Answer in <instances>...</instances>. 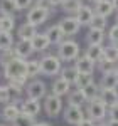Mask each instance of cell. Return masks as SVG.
<instances>
[{
	"instance_id": "obj_1",
	"label": "cell",
	"mask_w": 118,
	"mask_h": 126,
	"mask_svg": "<svg viewBox=\"0 0 118 126\" xmlns=\"http://www.w3.org/2000/svg\"><path fill=\"white\" fill-rule=\"evenodd\" d=\"M3 76H5L7 81L27 78V61L25 59H20V57L12 59L10 62H7L3 66Z\"/></svg>"
},
{
	"instance_id": "obj_2",
	"label": "cell",
	"mask_w": 118,
	"mask_h": 126,
	"mask_svg": "<svg viewBox=\"0 0 118 126\" xmlns=\"http://www.w3.org/2000/svg\"><path fill=\"white\" fill-rule=\"evenodd\" d=\"M81 54V47L76 40L66 39L64 42H61L58 46V57L62 62H71V61H76Z\"/></svg>"
},
{
	"instance_id": "obj_3",
	"label": "cell",
	"mask_w": 118,
	"mask_h": 126,
	"mask_svg": "<svg viewBox=\"0 0 118 126\" xmlns=\"http://www.w3.org/2000/svg\"><path fill=\"white\" fill-rule=\"evenodd\" d=\"M40 62V72L44 74V76H49V78H52V76H58V74H61V59L58 57V56H52V54H46V56H42V57L39 59Z\"/></svg>"
},
{
	"instance_id": "obj_4",
	"label": "cell",
	"mask_w": 118,
	"mask_h": 126,
	"mask_svg": "<svg viewBox=\"0 0 118 126\" xmlns=\"http://www.w3.org/2000/svg\"><path fill=\"white\" fill-rule=\"evenodd\" d=\"M86 113H88V118L93 119L95 123H103L105 118L108 116V108L105 106L99 99H95V101H89L88 103Z\"/></svg>"
},
{
	"instance_id": "obj_5",
	"label": "cell",
	"mask_w": 118,
	"mask_h": 126,
	"mask_svg": "<svg viewBox=\"0 0 118 126\" xmlns=\"http://www.w3.org/2000/svg\"><path fill=\"white\" fill-rule=\"evenodd\" d=\"M25 93H27V97L29 99H37V101H40V99H44V97L47 96V86L40 79H32L29 84L25 86Z\"/></svg>"
},
{
	"instance_id": "obj_6",
	"label": "cell",
	"mask_w": 118,
	"mask_h": 126,
	"mask_svg": "<svg viewBox=\"0 0 118 126\" xmlns=\"http://www.w3.org/2000/svg\"><path fill=\"white\" fill-rule=\"evenodd\" d=\"M44 111H46V114L49 118H56L61 114V111L64 109L62 106V97L59 96H54V94H47V96L44 97Z\"/></svg>"
},
{
	"instance_id": "obj_7",
	"label": "cell",
	"mask_w": 118,
	"mask_h": 126,
	"mask_svg": "<svg viewBox=\"0 0 118 126\" xmlns=\"http://www.w3.org/2000/svg\"><path fill=\"white\" fill-rule=\"evenodd\" d=\"M62 118H64V121L71 126H78L83 119H84V111H83V108H78V106H68L64 108V111H62Z\"/></svg>"
},
{
	"instance_id": "obj_8",
	"label": "cell",
	"mask_w": 118,
	"mask_h": 126,
	"mask_svg": "<svg viewBox=\"0 0 118 126\" xmlns=\"http://www.w3.org/2000/svg\"><path fill=\"white\" fill-rule=\"evenodd\" d=\"M51 12L49 10H44V9H39V7H30L29 12H27V15H25V22H29L32 25H36V27H39L42 25L46 20L49 19Z\"/></svg>"
},
{
	"instance_id": "obj_9",
	"label": "cell",
	"mask_w": 118,
	"mask_h": 126,
	"mask_svg": "<svg viewBox=\"0 0 118 126\" xmlns=\"http://www.w3.org/2000/svg\"><path fill=\"white\" fill-rule=\"evenodd\" d=\"M59 27H61V30L64 32V35H66V37H73V35H76V34L79 32L81 24H79V20L76 19L74 15H68V17L61 19Z\"/></svg>"
},
{
	"instance_id": "obj_10",
	"label": "cell",
	"mask_w": 118,
	"mask_h": 126,
	"mask_svg": "<svg viewBox=\"0 0 118 126\" xmlns=\"http://www.w3.org/2000/svg\"><path fill=\"white\" fill-rule=\"evenodd\" d=\"M40 109H42V106H40V101H37V99H29V97H27V99L20 104L22 114H27V116H30V118H36L40 113Z\"/></svg>"
},
{
	"instance_id": "obj_11",
	"label": "cell",
	"mask_w": 118,
	"mask_h": 126,
	"mask_svg": "<svg viewBox=\"0 0 118 126\" xmlns=\"http://www.w3.org/2000/svg\"><path fill=\"white\" fill-rule=\"evenodd\" d=\"M71 93V84H69L68 81H64V79L61 78H56L54 79V82H52V86H51V94H54V96H66Z\"/></svg>"
},
{
	"instance_id": "obj_12",
	"label": "cell",
	"mask_w": 118,
	"mask_h": 126,
	"mask_svg": "<svg viewBox=\"0 0 118 126\" xmlns=\"http://www.w3.org/2000/svg\"><path fill=\"white\" fill-rule=\"evenodd\" d=\"M95 66L96 64L91 59H88L86 56H79L74 61V67H76V71H78L79 74H93L95 72Z\"/></svg>"
},
{
	"instance_id": "obj_13",
	"label": "cell",
	"mask_w": 118,
	"mask_h": 126,
	"mask_svg": "<svg viewBox=\"0 0 118 126\" xmlns=\"http://www.w3.org/2000/svg\"><path fill=\"white\" fill-rule=\"evenodd\" d=\"M14 50H15V56L20 59H27L34 52V47H32V40H22L19 39L14 46Z\"/></svg>"
},
{
	"instance_id": "obj_14",
	"label": "cell",
	"mask_w": 118,
	"mask_h": 126,
	"mask_svg": "<svg viewBox=\"0 0 118 126\" xmlns=\"http://www.w3.org/2000/svg\"><path fill=\"white\" fill-rule=\"evenodd\" d=\"M46 35H47V39H49V42H51V46H59L61 42H64V32L61 30V27H59V24H54V25H51L49 29L44 32Z\"/></svg>"
},
{
	"instance_id": "obj_15",
	"label": "cell",
	"mask_w": 118,
	"mask_h": 126,
	"mask_svg": "<svg viewBox=\"0 0 118 126\" xmlns=\"http://www.w3.org/2000/svg\"><path fill=\"white\" fill-rule=\"evenodd\" d=\"M76 19L79 20V24L81 25H89V22L93 20V17H95V9L93 7H89V5H81L79 7V10L76 12V15H74Z\"/></svg>"
},
{
	"instance_id": "obj_16",
	"label": "cell",
	"mask_w": 118,
	"mask_h": 126,
	"mask_svg": "<svg viewBox=\"0 0 118 126\" xmlns=\"http://www.w3.org/2000/svg\"><path fill=\"white\" fill-rule=\"evenodd\" d=\"M99 87L101 89H118V72L111 71V72H105L99 81Z\"/></svg>"
},
{
	"instance_id": "obj_17",
	"label": "cell",
	"mask_w": 118,
	"mask_h": 126,
	"mask_svg": "<svg viewBox=\"0 0 118 126\" xmlns=\"http://www.w3.org/2000/svg\"><path fill=\"white\" fill-rule=\"evenodd\" d=\"M99 101L106 108H111L115 104H118V89H101Z\"/></svg>"
},
{
	"instance_id": "obj_18",
	"label": "cell",
	"mask_w": 118,
	"mask_h": 126,
	"mask_svg": "<svg viewBox=\"0 0 118 126\" xmlns=\"http://www.w3.org/2000/svg\"><path fill=\"white\" fill-rule=\"evenodd\" d=\"M17 34H19V39H22V40H32L39 32H37V27L36 25H32L29 22H24L19 29H17Z\"/></svg>"
},
{
	"instance_id": "obj_19",
	"label": "cell",
	"mask_w": 118,
	"mask_h": 126,
	"mask_svg": "<svg viewBox=\"0 0 118 126\" xmlns=\"http://www.w3.org/2000/svg\"><path fill=\"white\" fill-rule=\"evenodd\" d=\"M20 108L15 104V103H9V104H5V108L2 109V118L7 121V123H14L17 118L20 116Z\"/></svg>"
},
{
	"instance_id": "obj_20",
	"label": "cell",
	"mask_w": 118,
	"mask_h": 126,
	"mask_svg": "<svg viewBox=\"0 0 118 126\" xmlns=\"http://www.w3.org/2000/svg\"><path fill=\"white\" fill-rule=\"evenodd\" d=\"M84 56L88 59H91L95 64H96V62L99 64V62L105 59V46H88Z\"/></svg>"
},
{
	"instance_id": "obj_21",
	"label": "cell",
	"mask_w": 118,
	"mask_h": 126,
	"mask_svg": "<svg viewBox=\"0 0 118 126\" xmlns=\"http://www.w3.org/2000/svg\"><path fill=\"white\" fill-rule=\"evenodd\" d=\"M68 104L81 108V106H84V104H88V99H86L84 93H83L81 89H74L73 93L68 94Z\"/></svg>"
},
{
	"instance_id": "obj_22",
	"label": "cell",
	"mask_w": 118,
	"mask_h": 126,
	"mask_svg": "<svg viewBox=\"0 0 118 126\" xmlns=\"http://www.w3.org/2000/svg\"><path fill=\"white\" fill-rule=\"evenodd\" d=\"M105 40V30H96V29H89L86 34V42L88 46H103Z\"/></svg>"
},
{
	"instance_id": "obj_23",
	"label": "cell",
	"mask_w": 118,
	"mask_h": 126,
	"mask_svg": "<svg viewBox=\"0 0 118 126\" xmlns=\"http://www.w3.org/2000/svg\"><path fill=\"white\" fill-rule=\"evenodd\" d=\"M32 47H34V50H37V52L47 50V49L51 47V42H49V39H47V35L39 32V34L32 39Z\"/></svg>"
},
{
	"instance_id": "obj_24",
	"label": "cell",
	"mask_w": 118,
	"mask_h": 126,
	"mask_svg": "<svg viewBox=\"0 0 118 126\" xmlns=\"http://www.w3.org/2000/svg\"><path fill=\"white\" fill-rule=\"evenodd\" d=\"M113 12H115V7H113L111 0H103V2H99V3L95 5V14H98L101 17H106L108 19Z\"/></svg>"
},
{
	"instance_id": "obj_25",
	"label": "cell",
	"mask_w": 118,
	"mask_h": 126,
	"mask_svg": "<svg viewBox=\"0 0 118 126\" xmlns=\"http://www.w3.org/2000/svg\"><path fill=\"white\" fill-rule=\"evenodd\" d=\"M15 42H14V35L12 32H0V50H10L14 49Z\"/></svg>"
},
{
	"instance_id": "obj_26",
	"label": "cell",
	"mask_w": 118,
	"mask_h": 126,
	"mask_svg": "<svg viewBox=\"0 0 118 126\" xmlns=\"http://www.w3.org/2000/svg\"><path fill=\"white\" fill-rule=\"evenodd\" d=\"M0 12L3 15H14L15 12H19V7L15 0H0Z\"/></svg>"
},
{
	"instance_id": "obj_27",
	"label": "cell",
	"mask_w": 118,
	"mask_h": 126,
	"mask_svg": "<svg viewBox=\"0 0 118 126\" xmlns=\"http://www.w3.org/2000/svg\"><path fill=\"white\" fill-rule=\"evenodd\" d=\"M83 93H84V96H86V99H88V103H89V101L99 99V93H101V87H99V84L93 82V84H89L88 87H84V89H83Z\"/></svg>"
},
{
	"instance_id": "obj_28",
	"label": "cell",
	"mask_w": 118,
	"mask_h": 126,
	"mask_svg": "<svg viewBox=\"0 0 118 126\" xmlns=\"http://www.w3.org/2000/svg\"><path fill=\"white\" fill-rule=\"evenodd\" d=\"M78 76H79V72L76 71L74 66L62 67V71H61V78L64 79V81H68L69 84H74V82H76V79H78Z\"/></svg>"
},
{
	"instance_id": "obj_29",
	"label": "cell",
	"mask_w": 118,
	"mask_h": 126,
	"mask_svg": "<svg viewBox=\"0 0 118 126\" xmlns=\"http://www.w3.org/2000/svg\"><path fill=\"white\" fill-rule=\"evenodd\" d=\"M83 5L81 0H64V3L61 5V9L64 10L69 15H76V12L79 10V7Z\"/></svg>"
},
{
	"instance_id": "obj_30",
	"label": "cell",
	"mask_w": 118,
	"mask_h": 126,
	"mask_svg": "<svg viewBox=\"0 0 118 126\" xmlns=\"http://www.w3.org/2000/svg\"><path fill=\"white\" fill-rule=\"evenodd\" d=\"M15 29L14 15H2L0 17V32H12Z\"/></svg>"
},
{
	"instance_id": "obj_31",
	"label": "cell",
	"mask_w": 118,
	"mask_h": 126,
	"mask_svg": "<svg viewBox=\"0 0 118 126\" xmlns=\"http://www.w3.org/2000/svg\"><path fill=\"white\" fill-rule=\"evenodd\" d=\"M25 81H27V78H22V79H10L9 84L7 86L10 87V91H12V94L15 93V94H20L24 89H25Z\"/></svg>"
},
{
	"instance_id": "obj_32",
	"label": "cell",
	"mask_w": 118,
	"mask_h": 126,
	"mask_svg": "<svg viewBox=\"0 0 118 126\" xmlns=\"http://www.w3.org/2000/svg\"><path fill=\"white\" fill-rule=\"evenodd\" d=\"M95 82V78H93V74H79L78 79H76V82H74V86L76 89H84V87H88L89 84H93Z\"/></svg>"
},
{
	"instance_id": "obj_33",
	"label": "cell",
	"mask_w": 118,
	"mask_h": 126,
	"mask_svg": "<svg viewBox=\"0 0 118 126\" xmlns=\"http://www.w3.org/2000/svg\"><path fill=\"white\" fill-rule=\"evenodd\" d=\"M106 24H108L106 17H101V15H98V14H95V17H93V20L89 22L88 27L89 29H96V30H105Z\"/></svg>"
},
{
	"instance_id": "obj_34",
	"label": "cell",
	"mask_w": 118,
	"mask_h": 126,
	"mask_svg": "<svg viewBox=\"0 0 118 126\" xmlns=\"http://www.w3.org/2000/svg\"><path fill=\"white\" fill-rule=\"evenodd\" d=\"M42 74L40 72V62L39 59L37 61H27V78H36Z\"/></svg>"
},
{
	"instance_id": "obj_35",
	"label": "cell",
	"mask_w": 118,
	"mask_h": 126,
	"mask_svg": "<svg viewBox=\"0 0 118 126\" xmlns=\"http://www.w3.org/2000/svg\"><path fill=\"white\" fill-rule=\"evenodd\" d=\"M105 59L118 64V46H113V44L106 46L105 47Z\"/></svg>"
},
{
	"instance_id": "obj_36",
	"label": "cell",
	"mask_w": 118,
	"mask_h": 126,
	"mask_svg": "<svg viewBox=\"0 0 118 126\" xmlns=\"http://www.w3.org/2000/svg\"><path fill=\"white\" fill-rule=\"evenodd\" d=\"M36 118H30V116H27V114H22L20 113V116L12 123V126H36Z\"/></svg>"
},
{
	"instance_id": "obj_37",
	"label": "cell",
	"mask_w": 118,
	"mask_h": 126,
	"mask_svg": "<svg viewBox=\"0 0 118 126\" xmlns=\"http://www.w3.org/2000/svg\"><path fill=\"white\" fill-rule=\"evenodd\" d=\"M117 67H118V64L111 62V61H106V59H103V61L99 62V71H101V74L111 72V71H117Z\"/></svg>"
},
{
	"instance_id": "obj_38",
	"label": "cell",
	"mask_w": 118,
	"mask_h": 126,
	"mask_svg": "<svg viewBox=\"0 0 118 126\" xmlns=\"http://www.w3.org/2000/svg\"><path fill=\"white\" fill-rule=\"evenodd\" d=\"M10 99H12V91L9 86H0V103L3 104H9Z\"/></svg>"
},
{
	"instance_id": "obj_39",
	"label": "cell",
	"mask_w": 118,
	"mask_h": 126,
	"mask_svg": "<svg viewBox=\"0 0 118 126\" xmlns=\"http://www.w3.org/2000/svg\"><path fill=\"white\" fill-rule=\"evenodd\" d=\"M15 57H17V56H15V50H14V49H10V50H3L2 56H0V64L5 66L7 62H10L12 59H15Z\"/></svg>"
},
{
	"instance_id": "obj_40",
	"label": "cell",
	"mask_w": 118,
	"mask_h": 126,
	"mask_svg": "<svg viewBox=\"0 0 118 126\" xmlns=\"http://www.w3.org/2000/svg\"><path fill=\"white\" fill-rule=\"evenodd\" d=\"M108 39H110V44L113 46H118V24L111 25L108 30Z\"/></svg>"
},
{
	"instance_id": "obj_41",
	"label": "cell",
	"mask_w": 118,
	"mask_h": 126,
	"mask_svg": "<svg viewBox=\"0 0 118 126\" xmlns=\"http://www.w3.org/2000/svg\"><path fill=\"white\" fill-rule=\"evenodd\" d=\"M36 7L44 9V10H49V12H51V9H54V5H52L51 0H36Z\"/></svg>"
},
{
	"instance_id": "obj_42",
	"label": "cell",
	"mask_w": 118,
	"mask_h": 126,
	"mask_svg": "<svg viewBox=\"0 0 118 126\" xmlns=\"http://www.w3.org/2000/svg\"><path fill=\"white\" fill-rule=\"evenodd\" d=\"M108 119H113V121H118V104L108 108Z\"/></svg>"
},
{
	"instance_id": "obj_43",
	"label": "cell",
	"mask_w": 118,
	"mask_h": 126,
	"mask_svg": "<svg viewBox=\"0 0 118 126\" xmlns=\"http://www.w3.org/2000/svg\"><path fill=\"white\" fill-rule=\"evenodd\" d=\"M15 3H17L19 10H25V9H30L32 0H15Z\"/></svg>"
},
{
	"instance_id": "obj_44",
	"label": "cell",
	"mask_w": 118,
	"mask_h": 126,
	"mask_svg": "<svg viewBox=\"0 0 118 126\" xmlns=\"http://www.w3.org/2000/svg\"><path fill=\"white\" fill-rule=\"evenodd\" d=\"M96 125H98V123H95L93 119H89V118H84V119H83V121H81L78 126H96Z\"/></svg>"
},
{
	"instance_id": "obj_45",
	"label": "cell",
	"mask_w": 118,
	"mask_h": 126,
	"mask_svg": "<svg viewBox=\"0 0 118 126\" xmlns=\"http://www.w3.org/2000/svg\"><path fill=\"white\" fill-rule=\"evenodd\" d=\"M51 2H52L54 7H58V5H62V3H64V0H51Z\"/></svg>"
},
{
	"instance_id": "obj_46",
	"label": "cell",
	"mask_w": 118,
	"mask_h": 126,
	"mask_svg": "<svg viewBox=\"0 0 118 126\" xmlns=\"http://www.w3.org/2000/svg\"><path fill=\"white\" fill-rule=\"evenodd\" d=\"M106 123H108V126H118V121H113V119H108Z\"/></svg>"
},
{
	"instance_id": "obj_47",
	"label": "cell",
	"mask_w": 118,
	"mask_h": 126,
	"mask_svg": "<svg viewBox=\"0 0 118 126\" xmlns=\"http://www.w3.org/2000/svg\"><path fill=\"white\" fill-rule=\"evenodd\" d=\"M36 126H51V125L46 123V121H39V123H36Z\"/></svg>"
},
{
	"instance_id": "obj_48",
	"label": "cell",
	"mask_w": 118,
	"mask_h": 126,
	"mask_svg": "<svg viewBox=\"0 0 118 126\" xmlns=\"http://www.w3.org/2000/svg\"><path fill=\"white\" fill-rule=\"evenodd\" d=\"M111 3H113V7H115V10H118V0H111Z\"/></svg>"
},
{
	"instance_id": "obj_49",
	"label": "cell",
	"mask_w": 118,
	"mask_h": 126,
	"mask_svg": "<svg viewBox=\"0 0 118 126\" xmlns=\"http://www.w3.org/2000/svg\"><path fill=\"white\" fill-rule=\"evenodd\" d=\"M89 2H91V3H95V5H96V3H99V2H103V0H89Z\"/></svg>"
},
{
	"instance_id": "obj_50",
	"label": "cell",
	"mask_w": 118,
	"mask_h": 126,
	"mask_svg": "<svg viewBox=\"0 0 118 126\" xmlns=\"http://www.w3.org/2000/svg\"><path fill=\"white\" fill-rule=\"evenodd\" d=\"M96 126H108V123H105V121H103V123H98Z\"/></svg>"
},
{
	"instance_id": "obj_51",
	"label": "cell",
	"mask_w": 118,
	"mask_h": 126,
	"mask_svg": "<svg viewBox=\"0 0 118 126\" xmlns=\"http://www.w3.org/2000/svg\"><path fill=\"white\" fill-rule=\"evenodd\" d=\"M117 24H118V14H117Z\"/></svg>"
},
{
	"instance_id": "obj_52",
	"label": "cell",
	"mask_w": 118,
	"mask_h": 126,
	"mask_svg": "<svg viewBox=\"0 0 118 126\" xmlns=\"http://www.w3.org/2000/svg\"><path fill=\"white\" fill-rule=\"evenodd\" d=\"M0 126H7V125H0Z\"/></svg>"
},
{
	"instance_id": "obj_53",
	"label": "cell",
	"mask_w": 118,
	"mask_h": 126,
	"mask_svg": "<svg viewBox=\"0 0 118 126\" xmlns=\"http://www.w3.org/2000/svg\"><path fill=\"white\" fill-rule=\"evenodd\" d=\"M117 72H118V67H117Z\"/></svg>"
}]
</instances>
